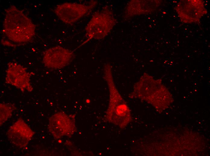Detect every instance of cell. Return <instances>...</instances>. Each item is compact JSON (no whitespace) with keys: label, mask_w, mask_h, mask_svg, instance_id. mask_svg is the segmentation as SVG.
I'll return each mask as SVG.
<instances>
[{"label":"cell","mask_w":210,"mask_h":156,"mask_svg":"<svg viewBox=\"0 0 210 156\" xmlns=\"http://www.w3.org/2000/svg\"><path fill=\"white\" fill-rule=\"evenodd\" d=\"M34 134V132L21 118L10 127L6 133L11 142L20 148L26 146Z\"/></svg>","instance_id":"obj_9"},{"label":"cell","mask_w":210,"mask_h":156,"mask_svg":"<svg viewBox=\"0 0 210 156\" xmlns=\"http://www.w3.org/2000/svg\"><path fill=\"white\" fill-rule=\"evenodd\" d=\"M116 22L112 11L107 6L95 12L85 28L87 38L78 47L91 40H100L104 38L112 30Z\"/></svg>","instance_id":"obj_4"},{"label":"cell","mask_w":210,"mask_h":156,"mask_svg":"<svg viewBox=\"0 0 210 156\" xmlns=\"http://www.w3.org/2000/svg\"><path fill=\"white\" fill-rule=\"evenodd\" d=\"M14 106L13 105L3 103L0 104L1 126L11 116Z\"/></svg>","instance_id":"obj_12"},{"label":"cell","mask_w":210,"mask_h":156,"mask_svg":"<svg viewBox=\"0 0 210 156\" xmlns=\"http://www.w3.org/2000/svg\"><path fill=\"white\" fill-rule=\"evenodd\" d=\"M71 121L67 115L63 112L56 113L50 118L48 129L56 139L71 133Z\"/></svg>","instance_id":"obj_11"},{"label":"cell","mask_w":210,"mask_h":156,"mask_svg":"<svg viewBox=\"0 0 210 156\" xmlns=\"http://www.w3.org/2000/svg\"><path fill=\"white\" fill-rule=\"evenodd\" d=\"M167 91L161 80L155 79L144 73L134 84L132 91L128 96L132 99L138 98L144 100L161 112L166 107Z\"/></svg>","instance_id":"obj_3"},{"label":"cell","mask_w":210,"mask_h":156,"mask_svg":"<svg viewBox=\"0 0 210 156\" xmlns=\"http://www.w3.org/2000/svg\"><path fill=\"white\" fill-rule=\"evenodd\" d=\"M97 2L93 1L89 4L75 3L65 2L58 5L54 11L62 22L72 24L81 18L94 8Z\"/></svg>","instance_id":"obj_5"},{"label":"cell","mask_w":210,"mask_h":156,"mask_svg":"<svg viewBox=\"0 0 210 156\" xmlns=\"http://www.w3.org/2000/svg\"><path fill=\"white\" fill-rule=\"evenodd\" d=\"M5 10L3 31L7 38L16 43L30 41L35 35V25L14 5Z\"/></svg>","instance_id":"obj_2"},{"label":"cell","mask_w":210,"mask_h":156,"mask_svg":"<svg viewBox=\"0 0 210 156\" xmlns=\"http://www.w3.org/2000/svg\"><path fill=\"white\" fill-rule=\"evenodd\" d=\"M103 73L104 78L108 85L110 93L109 105L106 118L109 122L124 129L132 121L131 110L115 86L111 66L109 63L105 64Z\"/></svg>","instance_id":"obj_1"},{"label":"cell","mask_w":210,"mask_h":156,"mask_svg":"<svg viewBox=\"0 0 210 156\" xmlns=\"http://www.w3.org/2000/svg\"><path fill=\"white\" fill-rule=\"evenodd\" d=\"M161 2L160 0H131L125 8L124 19L127 20L137 16L150 14L157 9Z\"/></svg>","instance_id":"obj_10"},{"label":"cell","mask_w":210,"mask_h":156,"mask_svg":"<svg viewBox=\"0 0 210 156\" xmlns=\"http://www.w3.org/2000/svg\"><path fill=\"white\" fill-rule=\"evenodd\" d=\"M73 58V51L60 46H56L50 48L44 52L43 61L46 67L59 69L66 66Z\"/></svg>","instance_id":"obj_8"},{"label":"cell","mask_w":210,"mask_h":156,"mask_svg":"<svg viewBox=\"0 0 210 156\" xmlns=\"http://www.w3.org/2000/svg\"><path fill=\"white\" fill-rule=\"evenodd\" d=\"M175 9L181 21L185 23L199 22L207 13L202 0H181L177 5Z\"/></svg>","instance_id":"obj_7"},{"label":"cell","mask_w":210,"mask_h":156,"mask_svg":"<svg viewBox=\"0 0 210 156\" xmlns=\"http://www.w3.org/2000/svg\"><path fill=\"white\" fill-rule=\"evenodd\" d=\"M32 73L28 72L26 68L19 64L10 62L8 64L6 71L5 82L22 92L25 90L31 92L33 89L30 82Z\"/></svg>","instance_id":"obj_6"}]
</instances>
